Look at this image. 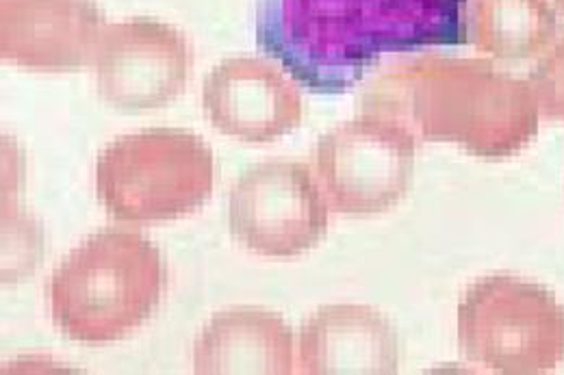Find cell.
Instances as JSON below:
<instances>
[{
    "instance_id": "obj_1",
    "label": "cell",
    "mask_w": 564,
    "mask_h": 375,
    "mask_svg": "<svg viewBox=\"0 0 564 375\" xmlns=\"http://www.w3.org/2000/svg\"><path fill=\"white\" fill-rule=\"evenodd\" d=\"M467 0H261L257 42L297 82L344 91L387 55L460 44Z\"/></svg>"
},
{
    "instance_id": "obj_2",
    "label": "cell",
    "mask_w": 564,
    "mask_h": 375,
    "mask_svg": "<svg viewBox=\"0 0 564 375\" xmlns=\"http://www.w3.org/2000/svg\"><path fill=\"white\" fill-rule=\"evenodd\" d=\"M360 113L387 118L420 142H447L480 156L506 158L539 133L541 111L528 78L489 59L415 55L373 76L360 91Z\"/></svg>"
},
{
    "instance_id": "obj_3",
    "label": "cell",
    "mask_w": 564,
    "mask_h": 375,
    "mask_svg": "<svg viewBox=\"0 0 564 375\" xmlns=\"http://www.w3.org/2000/svg\"><path fill=\"white\" fill-rule=\"evenodd\" d=\"M165 285V263L152 241L135 230L105 228L76 245L53 272L51 317L74 343H116L152 317Z\"/></svg>"
},
{
    "instance_id": "obj_4",
    "label": "cell",
    "mask_w": 564,
    "mask_h": 375,
    "mask_svg": "<svg viewBox=\"0 0 564 375\" xmlns=\"http://www.w3.org/2000/svg\"><path fill=\"white\" fill-rule=\"evenodd\" d=\"M94 183L98 202L116 222H174L212 198L215 158L189 131L145 129L98 154Z\"/></svg>"
},
{
    "instance_id": "obj_5",
    "label": "cell",
    "mask_w": 564,
    "mask_h": 375,
    "mask_svg": "<svg viewBox=\"0 0 564 375\" xmlns=\"http://www.w3.org/2000/svg\"><path fill=\"white\" fill-rule=\"evenodd\" d=\"M458 345L494 374L554 372L564 361V306L525 278H480L458 306Z\"/></svg>"
},
{
    "instance_id": "obj_6",
    "label": "cell",
    "mask_w": 564,
    "mask_h": 375,
    "mask_svg": "<svg viewBox=\"0 0 564 375\" xmlns=\"http://www.w3.org/2000/svg\"><path fill=\"white\" fill-rule=\"evenodd\" d=\"M415 154L417 140L406 129L360 113L317 142L313 167L333 211L367 218L393 209L409 194Z\"/></svg>"
},
{
    "instance_id": "obj_7",
    "label": "cell",
    "mask_w": 564,
    "mask_h": 375,
    "mask_svg": "<svg viewBox=\"0 0 564 375\" xmlns=\"http://www.w3.org/2000/svg\"><path fill=\"white\" fill-rule=\"evenodd\" d=\"M330 205L302 161L272 158L246 169L228 196L230 234L265 258H293L328 232Z\"/></svg>"
},
{
    "instance_id": "obj_8",
    "label": "cell",
    "mask_w": 564,
    "mask_h": 375,
    "mask_svg": "<svg viewBox=\"0 0 564 375\" xmlns=\"http://www.w3.org/2000/svg\"><path fill=\"white\" fill-rule=\"evenodd\" d=\"M91 66L107 104L140 113L161 109L185 91L194 55L172 24L131 18L105 26Z\"/></svg>"
},
{
    "instance_id": "obj_9",
    "label": "cell",
    "mask_w": 564,
    "mask_h": 375,
    "mask_svg": "<svg viewBox=\"0 0 564 375\" xmlns=\"http://www.w3.org/2000/svg\"><path fill=\"white\" fill-rule=\"evenodd\" d=\"M213 129L246 144H270L300 126L304 100L295 78L272 59L226 57L203 82Z\"/></svg>"
},
{
    "instance_id": "obj_10",
    "label": "cell",
    "mask_w": 564,
    "mask_h": 375,
    "mask_svg": "<svg viewBox=\"0 0 564 375\" xmlns=\"http://www.w3.org/2000/svg\"><path fill=\"white\" fill-rule=\"evenodd\" d=\"M94 0H0V55L40 73H72L94 62L105 31Z\"/></svg>"
},
{
    "instance_id": "obj_11",
    "label": "cell",
    "mask_w": 564,
    "mask_h": 375,
    "mask_svg": "<svg viewBox=\"0 0 564 375\" xmlns=\"http://www.w3.org/2000/svg\"><path fill=\"white\" fill-rule=\"evenodd\" d=\"M400 337L393 323L362 304H330L315 310L300 330L302 374H398Z\"/></svg>"
},
{
    "instance_id": "obj_12",
    "label": "cell",
    "mask_w": 564,
    "mask_h": 375,
    "mask_svg": "<svg viewBox=\"0 0 564 375\" xmlns=\"http://www.w3.org/2000/svg\"><path fill=\"white\" fill-rule=\"evenodd\" d=\"M293 367V332L265 308L237 306L213 315L194 345L196 374L289 375Z\"/></svg>"
},
{
    "instance_id": "obj_13",
    "label": "cell",
    "mask_w": 564,
    "mask_h": 375,
    "mask_svg": "<svg viewBox=\"0 0 564 375\" xmlns=\"http://www.w3.org/2000/svg\"><path fill=\"white\" fill-rule=\"evenodd\" d=\"M465 31L497 62H528L556 42L558 15L550 0H467Z\"/></svg>"
},
{
    "instance_id": "obj_14",
    "label": "cell",
    "mask_w": 564,
    "mask_h": 375,
    "mask_svg": "<svg viewBox=\"0 0 564 375\" xmlns=\"http://www.w3.org/2000/svg\"><path fill=\"white\" fill-rule=\"evenodd\" d=\"M42 258V230L33 218L2 198V283L29 278Z\"/></svg>"
},
{
    "instance_id": "obj_15",
    "label": "cell",
    "mask_w": 564,
    "mask_h": 375,
    "mask_svg": "<svg viewBox=\"0 0 564 375\" xmlns=\"http://www.w3.org/2000/svg\"><path fill=\"white\" fill-rule=\"evenodd\" d=\"M528 80L541 115L564 122V33L541 55Z\"/></svg>"
},
{
    "instance_id": "obj_16",
    "label": "cell",
    "mask_w": 564,
    "mask_h": 375,
    "mask_svg": "<svg viewBox=\"0 0 564 375\" xmlns=\"http://www.w3.org/2000/svg\"><path fill=\"white\" fill-rule=\"evenodd\" d=\"M554 7H556V9H561V11H564V0H554Z\"/></svg>"
}]
</instances>
